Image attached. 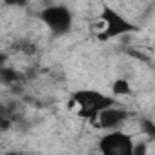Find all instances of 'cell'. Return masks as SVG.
Here are the masks:
<instances>
[{"label": "cell", "instance_id": "7", "mask_svg": "<svg viewBox=\"0 0 155 155\" xmlns=\"http://www.w3.org/2000/svg\"><path fill=\"white\" fill-rule=\"evenodd\" d=\"M139 126H140V131L148 137V139H153L155 140V122L151 120V119H140V122H139Z\"/></svg>", "mask_w": 155, "mask_h": 155}, {"label": "cell", "instance_id": "11", "mask_svg": "<svg viewBox=\"0 0 155 155\" xmlns=\"http://www.w3.org/2000/svg\"><path fill=\"white\" fill-rule=\"evenodd\" d=\"M139 2H150V0H139Z\"/></svg>", "mask_w": 155, "mask_h": 155}, {"label": "cell", "instance_id": "2", "mask_svg": "<svg viewBox=\"0 0 155 155\" xmlns=\"http://www.w3.org/2000/svg\"><path fill=\"white\" fill-rule=\"evenodd\" d=\"M101 22L104 29L99 33V40H110V38H117V37H124V35L139 31L135 24H131L126 17H122L119 11H115L110 6H102Z\"/></svg>", "mask_w": 155, "mask_h": 155}, {"label": "cell", "instance_id": "9", "mask_svg": "<svg viewBox=\"0 0 155 155\" xmlns=\"http://www.w3.org/2000/svg\"><path fill=\"white\" fill-rule=\"evenodd\" d=\"M2 2H4L6 6H13V8H24V6H28V2H29V0H2Z\"/></svg>", "mask_w": 155, "mask_h": 155}, {"label": "cell", "instance_id": "4", "mask_svg": "<svg viewBox=\"0 0 155 155\" xmlns=\"http://www.w3.org/2000/svg\"><path fill=\"white\" fill-rule=\"evenodd\" d=\"M133 146L131 135L120 130H111L99 140V150L104 155H133Z\"/></svg>", "mask_w": 155, "mask_h": 155}, {"label": "cell", "instance_id": "6", "mask_svg": "<svg viewBox=\"0 0 155 155\" xmlns=\"http://www.w3.org/2000/svg\"><path fill=\"white\" fill-rule=\"evenodd\" d=\"M111 93L115 97H119V95H130L131 93V86H130V82L126 79H117L111 84Z\"/></svg>", "mask_w": 155, "mask_h": 155}, {"label": "cell", "instance_id": "5", "mask_svg": "<svg viewBox=\"0 0 155 155\" xmlns=\"http://www.w3.org/2000/svg\"><path fill=\"white\" fill-rule=\"evenodd\" d=\"M128 117H130V113L124 108H120L119 104H115V106H110V108L102 110L93 122L101 130H119L128 120Z\"/></svg>", "mask_w": 155, "mask_h": 155}, {"label": "cell", "instance_id": "10", "mask_svg": "<svg viewBox=\"0 0 155 155\" xmlns=\"http://www.w3.org/2000/svg\"><path fill=\"white\" fill-rule=\"evenodd\" d=\"M146 151V146L144 144H139V146H133V155H140Z\"/></svg>", "mask_w": 155, "mask_h": 155}, {"label": "cell", "instance_id": "1", "mask_svg": "<svg viewBox=\"0 0 155 155\" xmlns=\"http://www.w3.org/2000/svg\"><path fill=\"white\" fill-rule=\"evenodd\" d=\"M71 102L79 106V117L95 120L99 113L110 106L117 104L115 97H108L97 90H77L71 95Z\"/></svg>", "mask_w": 155, "mask_h": 155}, {"label": "cell", "instance_id": "3", "mask_svg": "<svg viewBox=\"0 0 155 155\" xmlns=\"http://www.w3.org/2000/svg\"><path fill=\"white\" fill-rule=\"evenodd\" d=\"M40 20L51 29V33L55 35H66L69 33L71 26H73V15L66 6H48L38 13Z\"/></svg>", "mask_w": 155, "mask_h": 155}, {"label": "cell", "instance_id": "8", "mask_svg": "<svg viewBox=\"0 0 155 155\" xmlns=\"http://www.w3.org/2000/svg\"><path fill=\"white\" fill-rule=\"evenodd\" d=\"M2 79H4V82H6V84H11V82H18L22 77H20V73H17L15 69L4 68V69H2Z\"/></svg>", "mask_w": 155, "mask_h": 155}]
</instances>
